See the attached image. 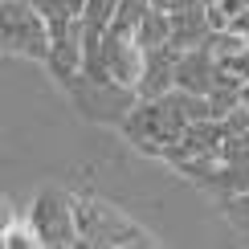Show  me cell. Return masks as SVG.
Listing matches in <instances>:
<instances>
[{"mask_svg":"<svg viewBox=\"0 0 249 249\" xmlns=\"http://www.w3.org/2000/svg\"><path fill=\"white\" fill-rule=\"evenodd\" d=\"M8 221H13V213H8V204L0 200V249H4V229H8Z\"/></svg>","mask_w":249,"mask_h":249,"instance_id":"obj_14","label":"cell"},{"mask_svg":"<svg viewBox=\"0 0 249 249\" xmlns=\"http://www.w3.org/2000/svg\"><path fill=\"white\" fill-rule=\"evenodd\" d=\"M66 86H70V94H74L78 110H82L86 119H94V123H123V119H127V110L139 102L135 86L94 82V78H86V74H74Z\"/></svg>","mask_w":249,"mask_h":249,"instance_id":"obj_4","label":"cell"},{"mask_svg":"<svg viewBox=\"0 0 249 249\" xmlns=\"http://www.w3.org/2000/svg\"><path fill=\"white\" fill-rule=\"evenodd\" d=\"M151 8H160V13H176L180 4H188V0H147Z\"/></svg>","mask_w":249,"mask_h":249,"instance_id":"obj_13","label":"cell"},{"mask_svg":"<svg viewBox=\"0 0 249 249\" xmlns=\"http://www.w3.org/2000/svg\"><path fill=\"white\" fill-rule=\"evenodd\" d=\"M74 229H78V245H98V249L151 245V237L143 229H135L119 209H110L107 200H94V196H74Z\"/></svg>","mask_w":249,"mask_h":249,"instance_id":"obj_1","label":"cell"},{"mask_svg":"<svg viewBox=\"0 0 249 249\" xmlns=\"http://www.w3.org/2000/svg\"><path fill=\"white\" fill-rule=\"evenodd\" d=\"M0 49L45 61V53H49V25L29 0H0Z\"/></svg>","mask_w":249,"mask_h":249,"instance_id":"obj_2","label":"cell"},{"mask_svg":"<svg viewBox=\"0 0 249 249\" xmlns=\"http://www.w3.org/2000/svg\"><path fill=\"white\" fill-rule=\"evenodd\" d=\"M221 160L225 163H249V131L225 135V139H221Z\"/></svg>","mask_w":249,"mask_h":249,"instance_id":"obj_12","label":"cell"},{"mask_svg":"<svg viewBox=\"0 0 249 249\" xmlns=\"http://www.w3.org/2000/svg\"><path fill=\"white\" fill-rule=\"evenodd\" d=\"M249 45V37H241V33H233V29H213L209 37H204V49L216 57V61H229L233 53H241V49Z\"/></svg>","mask_w":249,"mask_h":249,"instance_id":"obj_11","label":"cell"},{"mask_svg":"<svg viewBox=\"0 0 249 249\" xmlns=\"http://www.w3.org/2000/svg\"><path fill=\"white\" fill-rule=\"evenodd\" d=\"M29 229L37 233V245L61 249V245H78L74 229V196L61 188H41L29 204Z\"/></svg>","mask_w":249,"mask_h":249,"instance_id":"obj_3","label":"cell"},{"mask_svg":"<svg viewBox=\"0 0 249 249\" xmlns=\"http://www.w3.org/2000/svg\"><path fill=\"white\" fill-rule=\"evenodd\" d=\"M241 107H249V78L241 82Z\"/></svg>","mask_w":249,"mask_h":249,"instance_id":"obj_15","label":"cell"},{"mask_svg":"<svg viewBox=\"0 0 249 249\" xmlns=\"http://www.w3.org/2000/svg\"><path fill=\"white\" fill-rule=\"evenodd\" d=\"M209 17H204V0H188L176 13H168V45L176 53H188V49H200L204 37H209Z\"/></svg>","mask_w":249,"mask_h":249,"instance_id":"obj_6","label":"cell"},{"mask_svg":"<svg viewBox=\"0 0 249 249\" xmlns=\"http://www.w3.org/2000/svg\"><path fill=\"white\" fill-rule=\"evenodd\" d=\"M176 49L163 41L155 49H143V74L135 82V94L139 98H163L172 90V70H176Z\"/></svg>","mask_w":249,"mask_h":249,"instance_id":"obj_8","label":"cell"},{"mask_svg":"<svg viewBox=\"0 0 249 249\" xmlns=\"http://www.w3.org/2000/svg\"><path fill=\"white\" fill-rule=\"evenodd\" d=\"M102 70H107L110 82H119V86H135L143 74V49L135 37H123V33H102Z\"/></svg>","mask_w":249,"mask_h":249,"instance_id":"obj_5","label":"cell"},{"mask_svg":"<svg viewBox=\"0 0 249 249\" xmlns=\"http://www.w3.org/2000/svg\"><path fill=\"white\" fill-rule=\"evenodd\" d=\"M135 41H139V49H155L168 41V13H160V8L147 4V13H143V20L135 25Z\"/></svg>","mask_w":249,"mask_h":249,"instance_id":"obj_9","label":"cell"},{"mask_svg":"<svg viewBox=\"0 0 249 249\" xmlns=\"http://www.w3.org/2000/svg\"><path fill=\"white\" fill-rule=\"evenodd\" d=\"M143 13H147V0H119L107 29L110 33H123V37H135V25L143 20Z\"/></svg>","mask_w":249,"mask_h":249,"instance_id":"obj_10","label":"cell"},{"mask_svg":"<svg viewBox=\"0 0 249 249\" xmlns=\"http://www.w3.org/2000/svg\"><path fill=\"white\" fill-rule=\"evenodd\" d=\"M216 74H221V66H216V57L209 49H188V53L176 57V70H172V86L176 90H188V94H209Z\"/></svg>","mask_w":249,"mask_h":249,"instance_id":"obj_7","label":"cell"}]
</instances>
